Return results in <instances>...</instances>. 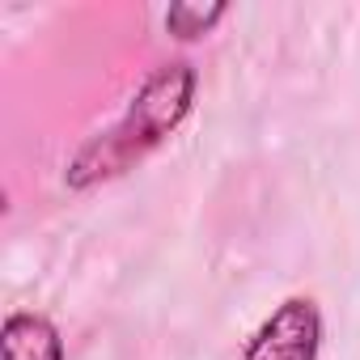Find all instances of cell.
I'll list each match as a JSON object with an SVG mask.
<instances>
[{
	"mask_svg": "<svg viewBox=\"0 0 360 360\" xmlns=\"http://www.w3.org/2000/svg\"><path fill=\"white\" fill-rule=\"evenodd\" d=\"M0 360H64V339L51 318L18 309L0 326Z\"/></svg>",
	"mask_w": 360,
	"mask_h": 360,
	"instance_id": "3",
	"label": "cell"
},
{
	"mask_svg": "<svg viewBox=\"0 0 360 360\" xmlns=\"http://www.w3.org/2000/svg\"><path fill=\"white\" fill-rule=\"evenodd\" d=\"M195 68L187 60H169L161 68H153L140 85V94L131 98L127 115L98 140H89L72 165H68V187H94L102 183V178H115L123 174L127 165H136L140 157H148L165 136L178 131V123H183L195 106Z\"/></svg>",
	"mask_w": 360,
	"mask_h": 360,
	"instance_id": "1",
	"label": "cell"
},
{
	"mask_svg": "<svg viewBox=\"0 0 360 360\" xmlns=\"http://www.w3.org/2000/svg\"><path fill=\"white\" fill-rule=\"evenodd\" d=\"M318 352H322V314H318V301L288 297L246 339L242 360H318Z\"/></svg>",
	"mask_w": 360,
	"mask_h": 360,
	"instance_id": "2",
	"label": "cell"
},
{
	"mask_svg": "<svg viewBox=\"0 0 360 360\" xmlns=\"http://www.w3.org/2000/svg\"><path fill=\"white\" fill-rule=\"evenodd\" d=\"M225 13H229V5H191V0H183V5H169V13H165V30H169L174 39L191 43V39H204Z\"/></svg>",
	"mask_w": 360,
	"mask_h": 360,
	"instance_id": "4",
	"label": "cell"
}]
</instances>
